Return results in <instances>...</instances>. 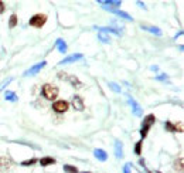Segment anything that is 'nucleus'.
Instances as JSON below:
<instances>
[{
  "label": "nucleus",
  "mask_w": 184,
  "mask_h": 173,
  "mask_svg": "<svg viewBox=\"0 0 184 173\" xmlns=\"http://www.w3.org/2000/svg\"><path fill=\"white\" fill-rule=\"evenodd\" d=\"M41 92H43L45 100H48V101H54L55 98L58 96V88L52 84H44L43 88H41Z\"/></svg>",
  "instance_id": "1"
},
{
  "label": "nucleus",
  "mask_w": 184,
  "mask_h": 173,
  "mask_svg": "<svg viewBox=\"0 0 184 173\" xmlns=\"http://www.w3.org/2000/svg\"><path fill=\"white\" fill-rule=\"evenodd\" d=\"M156 122V116L153 114H149L144 116L143 119V124H142V128H140V135L142 138H146L147 136V132H149V129L151 128V125Z\"/></svg>",
  "instance_id": "2"
},
{
  "label": "nucleus",
  "mask_w": 184,
  "mask_h": 173,
  "mask_svg": "<svg viewBox=\"0 0 184 173\" xmlns=\"http://www.w3.org/2000/svg\"><path fill=\"white\" fill-rule=\"evenodd\" d=\"M45 22H47V16L38 13V14H34L33 17L30 18L29 24L31 27H36V29H41V27L45 24Z\"/></svg>",
  "instance_id": "3"
},
{
  "label": "nucleus",
  "mask_w": 184,
  "mask_h": 173,
  "mask_svg": "<svg viewBox=\"0 0 184 173\" xmlns=\"http://www.w3.org/2000/svg\"><path fill=\"white\" fill-rule=\"evenodd\" d=\"M128 102H129V105L132 107V112H133V115H135V116H142V115H143L142 107H140L139 104H137L136 101L133 100L130 95H128Z\"/></svg>",
  "instance_id": "4"
},
{
  "label": "nucleus",
  "mask_w": 184,
  "mask_h": 173,
  "mask_svg": "<svg viewBox=\"0 0 184 173\" xmlns=\"http://www.w3.org/2000/svg\"><path fill=\"white\" fill-rule=\"evenodd\" d=\"M68 108H70V104L67 102V101H55V102L52 104V109H54L55 112H58V114L67 112Z\"/></svg>",
  "instance_id": "5"
},
{
  "label": "nucleus",
  "mask_w": 184,
  "mask_h": 173,
  "mask_svg": "<svg viewBox=\"0 0 184 173\" xmlns=\"http://www.w3.org/2000/svg\"><path fill=\"white\" fill-rule=\"evenodd\" d=\"M98 4L103 6V9L106 10V9H116V7H121L122 2H121V0H108V2H105V0H98Z\"/></svg>",
  "instance_id": "6"
},
{
  "label": "nucleus",
  "mask_w": 184,
  "mask_h": 173,
  "mask_svg": "<svg viewBox=\"0 0 184 173\" xmlns=\"http://www.w3.org/2000/svg\"><path fill=\"white\" fill-rule=\"evenodd\" d=\"M45 64H47L45 61H41V63L36 64V65H33L31 68H30V70H27L26 73H24V75H26V77H31V75H36V74H38L41 70H43V68H44Z\"/></svg>",
  "instance_id": "7"
},
{
  "label": "nucleus",
  "mask_w": 184,
  "mask_h": 173,
  "mask_svg": "<svg viewBox=\"0 0 184 173\" xmlns=\"http://www.w3.org/2000/svg\"><path fill=\"white\" fill-rule=\"evenodd\" d=\"M72 107H74V109H77V111H84V108H85L84 100H82L79 95H74L72 96Z\"/></svg>",
  "instance_id": "8"
},
{
  "label": "nucleus",
  "mask_w": 184,
  "mask_h": 173,
  "mask_svg": "<svg viewBox=\"0 0 184 173\" xmlns=\"http://www.w3.org/2000/svg\"><path fill=\"white\" fill-rule=\"evenodd\" d=\"M82 58H84V55L78 53V54H72V55H68V57H65L63 61H59V64H61V65H64V64L75 63V61H78V60H82Z\"/></svg>",
  "instance_id": "9"
},
{
  "label": "nucleus",
  "mask_w": 184,
  "mask_h": 173,
  "mask_svg": "<svg viewBox=\"0 0 184 173\" xmlns=\"http://www.w3.org/2000/svg\"><path fill=\"white\" fill-rule=\"evenodd\" d=\"M106 10H108V11H110V13H113V14H116V16H119V17L125 18V20H128V22H132V20H133L132 16L128 14L126 11L119 10V9H106Z\"/></svg>",
  "instance_id": "10"
},
{
  "label": "nucleus",
  "mask_w": 184,
  "mask_h": 173,
  "mask_svg": "<svg viewBox=\"0 0 184 173\" xmlns=\"http://www.w3.org/2000/svg\"><path fill=\"white\" fill-rule=\"evenodd\" d=\"M115 156L118 159L123 158V144H122L121 140H116V142H115Z\"/></svg>",
  "instance_id": "11"
},
{
  "label": "nucleus",
  "mask_w": 184,
  "mask_h": 173,
  "mask_svg": "<svg viewBox=\"0 0 184 173\" xmlns=\"http://www.w3.org/2000/svg\"><path fill=\"white\" fill-rule=\"evenodd\" d=\"M94 155H95V158L98 159V160H101V162H106L108 160V155L103 149H95V151H94Z\"/></svg>",
  "instance_id": "12"
},
{
  "label": "nucleus",
  "mask_w": 184,
  "mask_h": 173,
  "mask_svg": "<svg viewBox=\"0 0 184 173\" xmlns=\"http://www.w3.org/2000/svg\"><path fill=\"white\" fill-rule=\"evenodd\" d=\"M142 29L149 31V33H151V34H156V36H162V30L156 26H146V24H142Z\"/></svg>",
  "instance_id": "13"
},
{
  "label": "nucleus",
  "mask_w": 184,
  "mask_h": 173,
  "mask_svg": "<svg viewBox=\"0 0 184 173\" xmlns=\"http://www.w3.org/2000/svg\"><path fill=\"white\" fill-rule=\"evenodd\" d=\"M55 47L58 48V51L63 53V54H65V53H67V48H68V47H67V43L63 40V38H58V40L55 41Z\"/></svg>",
  "instance_id": "14"
},
{
  "label": "nucleus",
  "mask_w": 184,
  "mask_h": 173,
  "mask_svg": "<svg viewBox=\"0 0 184 173\" xmlns=\"http://www.w3.org/2000/svg\"><path fill=\"white\" fill-rule=\"evenodd\" d=\"M4 98H6V101H10V102H16V101L18 100V96L16 95V92H13V91H6Z\"/></svg>",
  "instance_id": "15"
},
{
  "label": "nucleus",
  "mask_w": 184,
  "mask_h": 173,
  "mask_svg": "<svg viewBox=\"0 0 184 173\" xmlns=\"http://www.w3.org/2000/svg\"><path fill=\"white\" fill-rule=\"evenodd\" d=\"M54 163H55L54 158H48V156H45V158L40 159V165L41 166H50V165H54Z\"/></svg>",
  "instance_id": "16"
},
{
  "label": "nucleus",
  "mask_w": 184,
  "mask_h": 173,
  "mask_svg": "<svg viewBox=\"0 0 184 173\" xmlns=\"http://www.w3.org/2000/svg\"><path fill=\"white\" fill-rule=\"evenodd\" d=\"M98 38H99L102 43H105V44H108V43H110V37L108 36V34H105L103 31H99L98 33Z\"/></svg>",
  "instance_id": "17"
},
{
  "label": "nucleus",
  "mask_w": 184,
  "mask_h": 173,
  "mask_svg": "<svg viewBox=\"0 0 184 173\" xmlns=\"http://www.w3.org/2000/svg\"><path fill=\"white\" fill-rule=\"evenodd\" d=\"M70 82L75 87V88H82V82L79 81L77 77H74V75H72V77H70Z\"/></svg>",
  "instance_id": "18"
},
{
  "label": "nucleus",
  "mask_w": 184,
  "mask_h": 173,
  "mask_svg": "<svg viewBox=\"0 0 184 173\" xmlns=\"http://www.w3.org/2000/svg\"><path fill=\"white\" fill-rule=\"evenodd\" d=\"M64 172L65 173H78V169L72 165H64Z\"/></svg>",
  "instance_id": "19"
},
{
  "label": "nucleus",
  "mask_w": 184,
  "mask_h": 173,
  "mask_svg": "<svg viewBox=\"0 0 184 173\" xmlns=\"http://www.w3.org/2000/svg\"><path fill=\"white\" fill-rule=\"evenodd\" d=\"M16 26H17V16L11 14L10 16V20H9V27H10V29H14Z\"/></svg>",
  "instance_id": "20"
},
{
  "label": "nucleus",
  "mask_w": 184,
  "mask_h": 173,
  "mask_svg": "<svg viewBox=\"0 0 184 173\" xmlns=\"http://www.w3.org/2000/svg\"><path fill=\"white\" fill-rule=\"evenodd\" d=\"M183 163H184L183 158H180L178 160H176V162H174V169L178 170V172H183Z\"/></svg>",
  "instance_id": "21"
},
{
  "label": "nucleus",
  "mask_w": 184,
  "mask_h": 173,
  "mask_svg": "<svg viewBox=\"0 0 184 173\" xmlns=\"http://www.w3.org/2000/svg\"><path fill=\"white\" fill-rule=\"evenodd\" d=\"M164 128L167 129L169 132H177V131H176V125H174V124H171V122H169V121L164 124Z\"/></svg>",
  "instance_id": "22"
},
{
  "label": "nucleus",
  "mask_w": 184,
  "mask_h": 173,
  "mask_svg": "<svg viewBox=\"0 0 184 173\" xmlns=\"http://www.w3.org/2000/svg\"><path fill=\"white\" fill-rule=\"evenodd\" d=\"M11 81H13V78H11V77H9L7 80H4V81H2V82H0V92L3 91V89L6 88V87H7V85L10 84Z\"/></svg>",
  "instance_id": "23"
},
{
  "label": "nucleus",
  "mask_w": 184,
  "mask_h": 173,
  "mask_svg": "<svg viewBox=\"0 0 184 173\" xmlns=\"http://www.w3.org/2000/svg\"><path fill=\"white\" fill-rule=\"evenodd\" d=\"M108 85H109V88L112 89V91H113V92H122V88H121V87H119L118 84H116V82H109V84H108Z\"/></svg>",
  "instance_id": "24"
},
{
  "label": "nucleus",
  "mask_w": 184,
  "mask_h": 173,
  "mask_svg": "<svg viewBox=\"0 0 184 173\" xmlns=\"http://www.w3.org/2000/svg\"><path fill=\"white\" fill-rule=\"evenodd\" d=\"M37 163V159H30V160H24L21 162V166H33Z\"/></svg>",
  "instance_id": "25"
},
{
  "label": "nucleus",
  "mask_w": 184,
  "mask_h": 173,
  "mask_svg": "<svg viewBox=\"0 0 184 173\" xmlns=\"http://www.w3.org/2000/svg\"><path fill=\"white\" fill-rule=\"evenodd\" d=\"M135 153H136V155H140V153H142V140L136 142V146H135Z\"/></svg>",
  "instance_id": "26"
},
{
  "label": "nucleus",
  "mask_w": 184,
  "mask_h": 173,
  "mask_svg": "<svg viewBox=\"0 0 184 173\" xmlns=\"http://www.w3.org/2000/svg\"><path fill=\"white\" fill-rule=\"evenodd\" d=\"M156 80H159V81H167L169 77L166 74H160V75H156Z\"/></svg>",
  "instance_id": "27"
},
{
  "label": "nucleus",
  "mask_w": 184,
  "mask_h": 173,
  "mask_svg": "<svg viewBox=\"0 0 184 173\" xmlns=\"http://www.w3.org/2000/svg\"><path fill=\"white\" fill-rule=\"evenodd\" d=\"M130 169H132V165H130V163H126L125 167H123V173H130Z\"/></svg>",
  "instance_id": "28"
},
{
  "label": "nucleus",
  "mask_w": 184,
  "mask_h": 173,
  "mask_svg": "<svg viewBox=\"0 0 184 173\" xmlns=\"http://www.w3.org/2000/svg\"><path fill=\"white\" fill-rule=\"evenodd\" d=\"M3 11H4V3L3 2H0V14H2Z\"/></svg>",
  "instance_id": "29"
},
{
  "label": "nucleus",
  "mask_w": 184,
  "mask_h": 173,
  "mask_svg": "<svg viewBox=\"0 0 184 173\" xmlns=\"http://www.w3.org/2000/svg\"><path fill=\"white\" fill-rule=\"evenodd\" d=\"M65 75H67L65 73H58V78H61V80H63V78H65Z\"/></svg>",
  "instance_id": "30"
},
{
  "label": "nucleus",
  "mask_w": 184,
  "mask_h": 173,
  "mask_svg": "<svg viewBox=\"0 0 184 173\" xmlns=\"http://www.w3.org/2000/svg\"><path fill=\"white\" fill-rule=\"evenodd\" d=\"M137 4H139V6H142V7H143V9H146V6H144V3H142V2H137Z\"/></svg>",
  "instance_id": "31"
},
{
  "label": "nucleus",
  "mask_w": 184,
  "mask_h": 173,
  "mask_svg": "<svg viewBox=\"0 0 184 173\" xmlns=\"http://www.w3.org/2000/svg\"><path fill=\"white\" fill-rule=\"evenodd\" d=\"M84 173H91V172H84Z\"/></svg>",
  "instance_id": "32"
}]
</instances>
